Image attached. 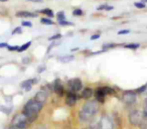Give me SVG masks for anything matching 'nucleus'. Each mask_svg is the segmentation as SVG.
<instances>
[{
    "mask_svg": "<svg viewBox=\"0 0 147 129\" xmlns=\"http://www.w3.org/2000/svg\"><path fill=\"white\" fill-rule=\"evenodd\" d=\"M99 110V102L97 100H91L85 103L82 110L79 112V118L82 121H90L96 115Z\"/></svg>",
    "mask_w": 147,
    "mask_h": 129,
    "instance_id": "1",
    "label": "nucleus"
},
{
    "mask_svg": "<svg viewBox=\"0 0 147 129\" xmlns=\"http://www.w3.org/2000/svg\"><path fill=\"white\" fill-rule=\"evenodd\" d=\"M42 103L38 102L35 99H31L29 100L26 104L23 107V114L27 117L28 122H33L36 119L37 114L39 113V111H41L42 109Z\"/></svg>",
    "mask_w": 147,
    "mask_h": 129,
    "instance_id": "2",
    "label": "nucleus"
},
{
    "mask_svg": "<svg viewBox=\"0 0 147 129\" xmlns=\"http://www.w3.org/2000/svg\"><path fill=\"white\" fill-rule=\"evenodd\" d=\"M27 123H28L27 117L25 116L23 113H19V114H16L13 117L11 125L17 127V128H19V129H25L27 126Z\"/></svg>",
    "mask_w": 147,
    "mask_h": 129,
    "instance_id": "3",
    "label": "nucleus"
},
{
    "mask_svg": "<svg viewBox=\"0 0 147 129\" xmlns=\"http://www.w3.org/2000/svg\"><path fill=\"white\" fill-rule=\"evenodd\" d=\"M99 128L100 129H113L114 128L113 120L108 116V115H104V116L101 118L100 122H99Z\"/></svg>",
    "mask_w": 147,
    "mask_h": 129,
    "instance_id": "4",
    "label": "nucleus"
},
{
    "mask_svg": "<svg viewBox=\"0 0 147 129\" xmlns=\"http://www.w3.org/2000/svg\"><path fill=\"white\" fill-rule=\"evenodd\" d=\"M122 100L125 104L127 105H132L136 102V94L132 91H128V92H125L122 96Z\"/></svg>",
    "mask_w": 147,
    "mask_h": 129,
    "instance_id": "5",
    "label": "nucleus"
},
{
    "mask_svg": "<svg viewBox=\"0 0 147 129\" xmlns=\"http://www.w3.org/2000/svg\"><path fill=\"white\" fill-rule=\"evenodd\" d=\"M69 87L73 92H79L83 89V83L80 79H73L69 81Z\"/></svg>",
    "mask_w": 147,
    "mask_h": 129,
    "instance_id": "6",
    "label": "nucleus"
},
{
    "mask_svg": "<svg viewBox=\"0 0 147 129\" xmlns=\"http://www.w3.org/2000/svg\"><path fill=\"white\" fill-rule=\"evenodd\" d=\"M141 121H142V118H141L140 112H138V111H132L129 114V122H130V124L136 126V125L140 124Z\"/></svg>",
    "mask_w": 147,
    "mask_h": 129,
    "instance_id": "7",
    "label": "nucleus"
},
{
    "mask_svg": "<svg viewBox=\"0 0 147 129\" xmlns=\"http://www.w3.org/2000/svg\"><path fill=\"white\" fill-rule=\"evenodd\" d=\"M77 103V96L76 94H74L73 92H69L67 94V97H65V104L69 107L75 106Z\"/></svg>",
    "mask_w": 147,
    "mask_h": 129,
    "instance_id": "8",
    "label": "nucleus"
},
{
    "mask_svg": "<svg viewBox=\"0 0 147 129\" xmlns=\"http://www.w3.org/2000/svg\"><path fill=\"white\" fill-rule=\"evenodd\" d=\"M53 90H55V92L57 93L59 96H63V95L65 94V89H63V86L61 85V83L59 82V80H55Z\"/></svg>",
    "mask_w": 147,
    "mask_h": 129,
    "instance_id": "9",
    "label": "nucleus"
},
{
    "mask_svg": "<svg viewBox=\"0 0 147 129\" xmlns=\"http://www.w3.org/2000/svg\"><path fill=\"white\" fill-rule=\"evenodd\" d=\"M34 99L36 101H38V102H40V103H45L47 102V92H45V91H38V92L35 94V96H34Z\"/></svg>",
    "mask_w": 147,
    "mask_h": 129,
    "instance_id": "10",
    "label": "nucleus"
},
{
    "mask_svg": "<svg viewBox=\"0 0 147 129\" xmlns=\"http://www.w3.org/2000/svg\"><path fill=\"white\" fill-rule=\"evenodd\" d=\"M95 96H96V100L98 101L99 103L105 102V96H106V94H105L104 91H103L102 87L97 89L96 92H95Z\"/></svg>",
    "mask_w": 147,
    "mask_h": 129,
    "instance_id": "11",
    "label": "nucleus"
},
{
    "mask_svg": "<svg viewBox=\"0 0 147 129\" xmlns=\"http://www.w3.org/2000/svg\"><path fill=\"white\" fill-rule=\"evenodd\" d=\"M92 96H93L92 88H85L84 90L82 91V94H81V97H82L83 99H90Z\"/></svg>",
    "mask_w": 147,
    "mask_h": 129,
    "instance_id": "12",
    "label": "nucleus"
},
{
    "mask_svg": "<svg viewBox=\"0 0 147 129\" xmlns=\"http://www.w3.org/2000/svg\"><path fill=\"white\" fill-rule=\"evenodd\" d=\"M34 83H35V80H26V81H24V82L21 83L20 87L22 89H25L26 91H29L31 88V86H32Z\"/></svg>",
    "mask_w": 147,
    "mask_h": 129,
    "instance_id": "13",
    "label": "nucleus"
},
{
    "mask_svg": "<svg viewBox=\"0 0 147 129\" xmlns=\"http://www.w3.org/2000/svg\"><path fill=\"white\" fill-rule=\"evenodd\" d=\"M17 17H36L34 13L28 12V11H18L16 13Z\"/></svg>",
    "mask_w": 147,
    "mask_h": 129,
    "instance_id": "14",
    "label": "nucleus"
},
{
    "mask_svg": "<svg viewBox=\"0 0 147 129\" xmlns=\"http://www.w3.org/2000/svg\"><path fill=\"white\" fill-rule=\"evenodd\" d=\"M74 59H75L74 55H63V57H59V61H61V63H69Z\"/></svg>",
    "mask_w": 147,
    "mask_h": 129,
    "instance_id": "15",
    "label": "nucleus"
},
{
    "mask_svg": "<svg viewBox=\"0 0 147 129\" xmlns=\"http://www.w3.org/2000/svg\"><path fill=\"white\" fill-rule=\"evenodd\" d=\"M30 45H31V41H28V43H24V45H21V47H19L18 51H19V53H21V51H26V49H28L29 47H30Z\"/></svg>",
    "mask_w": 147,
    "mask_h": 129,
    "instance_id": "16",
    "label": "nucleus"
},
{
    "mask_svg": "<svg viewBox=\"0 0 147 129\" xmlns=\"http://www.w3.org/2000/svg\"><path fill=\"white\" fill-rule=\"evenodd\" d=\"M57 20H59V21L65 20V12H63V11H59V12L57 14Z\"/></svg>",
    "mask_w": 147,
    "mask_h": 129,
    "instance_id": "17",
    "label": "nucleus"
},
{
    "mask_svg": "<svg viewBox=\"0 0 147 129\" xmlns=\"http://www.w3.org/2000/svg\"><path fill=\"white\" fill-rule=\"evenodd\" d=\"M102 89H103V91H104V93L106 95L113 94V93H114V90H113L112 88H110V87H102Z\"/></svg>",
    "mask_w": 147,
    "mask_h": 129,
    "instance_id": "18",
    "label": "nucleus"
},
{
    "mask_svg": "<svg viewBox=\"0 0 147 129\" xmlns=\"http://www.w3.org/2000/svg\"><path fill=\"white\" fill-rule=\"evenodd\" d=\"M40 21H41V23H43V24H45V25H53V21L49 18H41Z\"/></svg>",
    "mask_w": 147,
    "mask_h": 129,
    "instance_id": "19",
    "label": "nucleus"
},
{
    "mask_svg": "<svg viewBox=\"0 0 147 129\" xmlns=\"http://www.w3.org/2000/svg\"><path fill=\"white\" fill-rule=\"evenodd\" d=\"M126 49H136L139 47V45L138 43H129V45H125Z\"/></svg>",
    "mask_w": 147,
    "mask_h": 129,
    "instance_id": "20",
    "label": "nucleus"
},
{
    "mask_svg": "<svg viewBox=\"0 0 147 129\" xmlns=\"http://www.w3.org/2000/svg\"><path fill=\"white\" fill-rule=\"evenodd\" d=\"M40 12L41 13H45V14H47V16H49V17H53V12L51 10V9H43V10H41Z\"/></svg>",
    "mask_w": 147,
    "mask_h": 129,
    "instance_id": "21",
    "label": "nucleus"
},
{
    "mask_svg": "<svg viewBox=\"0 0 147 129\" xmlns=\"http://www.w3.org/2000/svg\"><path fill=\"white\" fill-rule=\"evenodd\" d=\"M73 14L75 15V16H80V15L83 14V11L81 10L80 8H77V9H75V10L73 11Z\"/></svg>",
    "mask_w": 147,
    "mask_h": 129,
    "instance_id": "22",
    "label": "nucleus"
},
{
    "mask_svg": "<svg viewBox=\"0 0 147 129\" xmlns=\"http://www.w3.org/2000/svg\"><path fill=\"white\" fill-rule=\"evenodd\" d=\"M134 5L137 7V8H140V9L145 8V4H144L143 2H135V3H134Z\"/></svg>",
    "mask_w": 147,
    "mask_h": 129,
    "instance_id": "23",
    "label": "nucleus"
},
{
    "mask_svg": "<svg viewBox=\"0 0 147 129\" xmlns=\"http://www.w3.org/2000/svg\"><path fill=\"white\" fill-rule=\"evenodd\" d=\"M146 88H147V84H145L144 86H142V87H140V88L137 89L136 92H137V93H143L145 90H146Z\"/></svg>",
    "mask_w": 147,
    "mask_h": 129,
    "instance_id": "24",
    "label": "nucleus"
},
{
    "mask_svg": "<svg viewBox=\"0 0 147 129\" xmlns=\"http://www.w3.org/2000/svg\"><path fill=\"white\" fill-rule=\"evenodd\" d=\"M61 34H55L49 37V41H55V39H59V38H61Z\"/></svg>",
    "mask_w": 147,
    "mask_h": 129,
    "instance_id": "25",
    "label": "nucleus"
},
{
    "mask_svg": "<svg viewBox=\"0 0 147 129\" xmlns=\"http://www.w3.org/2000/svg\"><path fill=\"white\" fill-rule=\"evenodd\" d=\"M15 33H16V34H19V33H21V28H20V27H16V28H15L14 30L12 31V34H15Z\"/></svg>",
    "mask_w": 147,
    "mask_h": 129,
    "instance_id": "26",
    "label": "nucleus"
},
{
    "mask_svg": "<svg viewBox=\"0 0 147 129\" xmlns=\"http://www.w3.org/2000/svg\"><path fill=\"white\" fill-rule=\"evenodd\" d=\"M7 49H9V51H18V49H19V47H7Z\"/></svg>",
    "mask_w": 147,
    "mask_h": 129,
    "instance_id": "27",
    "label": "nucleus"
},
{
    "mask_svg": "<svg viewBox=\"0 0 147 129\" xmlns=\"http://www.w3.org/2000/svg\"><path fill=\"white\" fill-rule=\"evenodd\" d=\"M130 32V31L128 30V29H124V30H120L118 32L119 35H122V34H128V33Z\"/></svg>",
    "mask_w": 147,
    "mask_h": 129,
    "instance_id": "28",
    "label": "nucleus"
},
{
    "mask_svg": "<svg viewBox=\"0 0 147 129\" xmlns=\"http://www.w3.org/2000/svg\"><path fill=\"white\" fill-rule=\"evenodd\" d=\"M59 24L61 25H71L73 23L69 22V21H67V20H63V21H59Z\"/></svg>",
    "mask_w": 147,
    "mask_h": 129,
    "instance_id": "29",
    "label": "nucleus"
},
{
    "mask_svg": "<svg viewBox=\"0 0 147 129\" xmlns=\"http://www.w3.org/2000/svg\"><path fill=\"white\" fill-rule=\"evenodd\" d=\"M22 25H23V26H27V27H31V26H32L31 22H28V21H23Z\"/></svg>",
    "mask_w": 147,
    "mask_h": 129,
    "instance_id": "30",
    "label": "nucleus"
},
{
    "mask_svg": "<svg viewBox=\"0 0 147 129\" xmlns=\"http://www.w3.org/2000/svg\"><path fill=\"white\" fill-rule=\"evenodd\" d=\"M115 45H113V43H109V45H103V49H107V47H114Z\"/></svg>",
    "mask_w": 147,
    "mask_h": 129,
    "instance_id": "31",
    "label": "nucleus"
},
{
    "mask_svg": "<svg viewBox=\"0 0 147 129\" xmlns=\"http://www.w3.org/2000/svg\"><path fill=\"white\" fill-rule=\"evenodd\" d=\"M99 37H100V34H94V35L91 36V39L94 41V39H97V38H99Z\"/></svg>",
    "mask_w": 147,
    "mask_h": 129,
    "instance_id": "32",
    "label": "nucleus"
},
{
    "mask_svg": "<svg viewBox=\"0 0 147 129\" xmlns=\"http://www.w3.org/2000/svg\"><path fill=\"white\" fill-rule=\"evenodd\" d=\"M107 5H101V6L98 7V10H103V9H106Z\"/></svg>",
    "mask_w": 147,
    "mask_h": 129,
    "instance_id": "33",
    "label": "nucleus"
},
{
    "mask_svg": "<svg viewBox=\"0 0 147 129\" xmlns=\"http://www.w3.org/2000/svg\"><path fill=\"white\" fill-rule=\"evenodd\" d=\"M45 67H40V68L37 69V72H38V73H41L42 71H45Z\"/></svg>",
    "mask_w": 147,
    "mask_h": 129,
    "instance_id": "34",
    "label": "nucleus"
},
{
    "mask_svg": "<svg viewBox=\"0 0 147 129\" xmlns=\"http://www.w3.org/2000/svg\"><path fill=\"white\" fill-rule=\"evenodd\" d=\"M28 1H31V2H36V3H41L42 0H28Z\"/></svg>",
    "mask_w": 147,
    "mask_h": 129,
    "instance_id": "35",
    "label": "nucleus"
},
{
    "mask_svg": "<svg viewBox=\"0 0 147 129\" xmlns=\"http://www.w3.org/2000/svg\"><path fill=\"white\" fill-rule=\"evenodd\" d=\"M8 47V45H7V43H0V47Z\"/></svg>",
    "mask_w": 147,
    "mask_h": 129,
    "instance_id": "36",
    "label": "nucleus"
},
{
    "mask_svg": "<svg viewBox=\"0 0 147 129\" xmlns=\"http://www.w3.org/2000/svg\"><path fill=\"white\" fill-rule=\"evenodd\" d=\"M113 8H114L113 6H107L106 7V10H112Z\"/></svg>",
    "mask_w": 147,
    "mask_h": 129,
    "instance_id": "37",
    "label": "nucleus"
},
{
    "mask_svg": "<svg viewBox=\"0 0 147 129\" xmlns=\"http://www.w3.org/2000/svg\"><path fill=\"white\" fill-rule=\"evenodd\" d=\"M8 129H19V128H17V127H15V126H12V125H10V127H9Z\"/></svg>",
    "mask_w": 147,
    "mask_h": 129,
    "instance_id": "38",
    "label": "nucleus"
},
{
    "mask_svg": "<svg viewBox=\"0 0 147 129\" xmlns=\"http://www.w3.org/2000/svg\"><path fill=\"white\" fill-rule=\"evenodd\" d=\"M37 129H45V127H43V126H40V127H38Z\"/></svg>",
    "mask_w": 147,
    "mask_h": 129,
    "instance_id": "39",
    "label": "nucleus"
},
{
    "mask_svg": "<svg viewBox=\"0 0 147 129\" xmlns=\"http://www.w3.org/2000/svg\"><path fill=\"white\" fill-rule=\"evenodd\" d=\"M145 104H146V107H145V108L147 109V99H146V100H145Z\"/></svg>",
    "mask_w": 147,
    "mask_h": 129,
    "instance_id": "40",
    "label": "nucleus"
},
{
    "mask_svg": "<svg viewBox=\"0 0 147 129\" xmlns=\"http://www.w3.org/2000/svg\"><path fill=\"white\" fill-rule=\"evenodd\" d=\"M84 129H94V128H84Z\"/></svg>",
    "mask_w": 147,
    "mask_h": 129,
    "instance_id": "41",
    "label": "nucleus"
}]
</instances>
